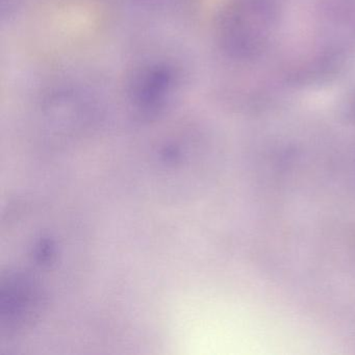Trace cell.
Here are the masks:
<instances>
[{
	"instance_id": "7a4b0ae2",
	"label": "cell",
	"mask_w": 355,
	"mask_h": 355,
	"mask_svg": "<svg viewBox=\"0 0 355 355\" xmlns=\"http://www.w3.org/2000/svg\"><path fill=\"white\" fill-rule=\"evenodd\" d=\"M145 1L149 3H155V5H162V3H173L175 0H145Z\"/></svg>"
},
{
	"instance_id": "6da1fadb",
	"label": "cell",
	"mask_w": 355,
	"mask_h": 355,
	"mask_svg": "<svg viewBox=\"0 0 355 355\" xmlns=\"http://www.w3.org/2000/svg\"><path fill=\"white\" fill-rule=\"evenodd\" d=\"M178 85L173 68L153 64L136 72L130 84V101L138 111L153 115L165 109Z\"/></svg>"
}]
</instances>
